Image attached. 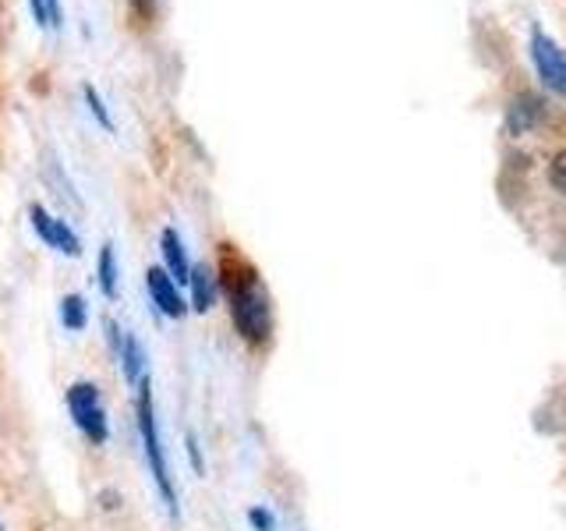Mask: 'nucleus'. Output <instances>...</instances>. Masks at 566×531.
<instances>
[{
    "instance_id": "f257e3e1",
    "label": "nucleus",
    "mask_w": 566,
    "mask_h": 531,
    "mask_svg": "<svg viewBox=\"0 0 566 531\" xmlns=\"http://www.w3.org/2000/svg\"><path fill=\"white\" fill-rule=\"evenodd\" d=\"M227 298H230V323L241 333L244 344L265 347L273 336V301L265 291L262 277L248 262H241L238 270H230L227 277Z\"/></svg>"
},
{
    "instance_id": "f03ea898",
    "label": "nucleus",
    "mask_w": 566,
    "mask_h": 531,
    "mask_svg": "<svg viewBox=\"0 0 566 531\" xmlns=\"http://www.w3.org/2000/svg\"><path fill=\"white\" fill-rule=\"evenodd\" d=\"M138 433H142V447H146L153 482H156L159 496H164L167 510L177 518V492H174L170 471H167L164 442H159V425H156V412H153V386H149V379L138 383Z\"/></svg>"
},
{
    "instance_id": "7ed1b4c3",
    "label": "nucleus",
    "mask_w": 566,
    "mask_h": 531,
    "mask_svg": "<svg viewBox=\"0 0 566 531\" xmlns=\"http://www.w3.org/2000/svg\"><path fill=\"white\" fill-rule=\"evenodd\" d=\"M527 58H531V67H535L542 93L566 100V50L538 22H531L527 29Z\"/></svg>"
},
{
    "instance_id": "20e7f679",
    "label": "nucleus",
    "mask_w": 566,
    "mask_h": 531,
    "mask_svg": "<svg viewBox=\"0 0 566 531\" xmlns=\"http://www.w3.org/2000/svg\"><path fill=\"white\" fill-rule=\"evenodd\" d=\"M548 121V100L538 88H517L510 96L506 111H503V135L521 142L527 135H535L542 124Z\"/></svg>"
},
{
    "instance_id": "39448f33",
    "label": "nucleus",
    "mask_w": 566,
    "mask_h": 531,
    "mask_svg": "<svg viewBox=\"0 0 566 531\" xmlns=\"http://www.w3.org/2000/svg\"><path fill=\"white\" fill-rule=\"evenodd\" d=\"M67 412L88 439L106 442V412L99 404V389L93 383H75L67 389Z\"/></svg>"
},
{
    "instance_id": "423d86ee",
    "label": "nucleus",
    "mask_w": 566,
    "mask_h": 531,
    "mask_svg": "<svg viewBox=\"0 0 566 531\" xmlns=\"http://www.w3.org/2000/svg\"><path fill=\"white\" fill-rule=\"evenodd\" d=\"M29 217H32V227H35V235L43 238V244H50L53 252H64V256H82V241H78V235L71 230L64 220H57V217H50V212L40 206V202H32L29 206Z\"/></svg>"
},
{
    "instance_id": "0eeeda50",
    "label": "nucleus",
    "mask_w": 566,
    "mask_h": 531,
    "mask_svg": "<svg viewBox=\"0 0 566 531\" xmlns=\"http://www.w3.org/2000/svg\"><path fill=\"white\" fill-rule=\"evenodd\" d=\"M146 288H149V298H153V305H156L159 312L170 315V319H185L188 305H185L181 291H177V280L164 270V266H149Z\"/></svg>"
},
{
    "instance_id": "6e6552de",
    "label": "nucleus",
    "mask_w": 566,
    "mask_h": 531,
    "mask_svg": "<svg viewBox=\"0 0 566 531\" xmlns=\"http://www.w3.org/2000/svg\"><path fill=\"white\" fill-rule=\"evenodd\" d=\"M159 252H164V270L177 283L191 280V262H188V252H185V241H181V235H177L174 227H164V235H159Z\"/></svg>"
},
{
    "instance_id": "1a4fd4ad",
    "label": "nucleus",
    "mask_w": 566,
    "mask_h": 531,
    "mask_svg": "<svg viewBox=\"0 0 566 531\" xmlns=\"http://www.w3.org/2000/svg\"><path fill=\"white\" fill-rule=\"evenodd\" d=\"M191 309L195 312H209L212 305H217V277H212V270L206 262L191 266Z\"/></svg>"
},
{
    "instance_id": "9d476101",
    "label": "nucleus",
    "mask_w": 566,
    "mask_h": 531,
    "mask_svg": "<svg viewBox=\"0 0 566 531\" xmlns=\"http://www.w3.org/2000/svg\"><path fill=\"white\" fill-rule=\"evenodd\" d=\"M120 362H124V376L128 383H142V362H146V354H142V344L135 333H124V344H120Z\"/></svg>"
},
{
    "instance_id": "9b49d317",
    "label": "nucleus",
    "mask_w": 566,
    "mask_h": 531,
    "mask_svg": "<svg viewBox=\"0 0 566 531\" xmlns=\"http://www.w3.org/2000/svg\"><path fill=\"white\" fill-rule=\"evenodd\" d=\"M545 185H548V191H556L559 199H566V146L548 153V159H545Z\"/></svg>"
},
{
    "instance_id": "f8f14e48",
    "label": "nucleus",
    "mask_w": 566,
    "mask_h": 531,
    "mask_svg": "<svg viewBox=\"0 0 566 531\" xmlns=\"http://www.w3.org/2000/svg\"><path fill=\"white\" fill-rule=\"evenodd\" d=\"M61 323H64V330H71V333L85 330V323H88V309H85V298H82V294H67V298L61 301Z\"/></svg>"
},
{
    "instance_id": "ddd939ff",
    "label": "nucleus",
    "mask_w": 566,
    "mask_h": 531,
    "mask_svg": "<svg viewBox=\"0 0 566 531\" xmlns=\"http://www.w3.org/2000/svg\"><path fill=\"white\" fill-rule=\"evenodd\" d=\"M99 291L106 298H117V259H114L111 241L99 248Z\"/></svg>"
},
{
    "instance_id": "4468645a",
    "label": "nucleus",
    "mask_w": 566,
    "mask_h": 531,
    "mask_svg": "<svg viewBox=\"0 0 566 531\" xmlns=\"http://www.w3.org/2000/svg\"><path fill=\"white\" fill-rule=\"evenodd\" d=\"M82 96H85V103H88V114L96 117V124L103 132H114V117H111V111H106V103H103V96H99V88L96 85H82Z\"/></svg>"
},
{
    "instance_id": "2eb2a0df",
    "label": "nucleus",
    "mask_w": 566,
    "mask_h": 531,
    "mask_svg": "<svg viewBox=\"0 0 566 531\" xmlns=\"http://www.w3.org/2000/svg\"><path fill=\"white\" fill-rule=\"evenodd\" d=\"M248 524H252L255 531H276L273 510H265V507H252V510H248Z\"/></svg>"
},
{
    "instance_id": "dca6fc26",
    "label": "nucleus",
    "mask_w": 566,
    "mask_h": 531,
    "mask_svg": "<svg viewBox=\"0 0 566 531\" xmlns=\"http://www.w3.org/2000/svg\"><path fill=\"white\" fill-rule=\"evenodd\" d=\"M29 8H32V22H35V25H40V29H50L46 0H29Z\"/></svg>"
},
{
    "instance_id": "f3484780",
    "label": "nucleus",
    "mask_w": 566,
    "mask_h": 531,
    "mask_svg": "<svg viewBox=\"0 0 566 531\" xmlns=\"http://www.w3.org/2000/svg\"><path fill=\"white\" fill-rule=\"evenodd\" d=\"M46 14H50V29H61V25H64V8H61V0H46Z\"/></svg>"
},
{
    "instance_id": "a211bd4d",
    "label": "nucleus",
    "mask_w": 566,
    "mask_h": 531,
    "mask_svg": "<svg viewBox=\"0 0 566 531\" xmlns=\"http://www.w3.org/2000/svg\"><path fill=\"white\" fill-rule=\"evenodd\" d=\"M188 457H191V468L202 475L206 465H202V454H199V442H195V436H188Z\"/></svg>"
}]
</instances>
